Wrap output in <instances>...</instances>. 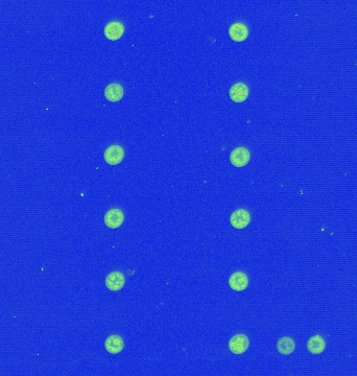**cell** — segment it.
<instances>
[{"mask_svg":"<svg viewBox=\"0 0 357 376\" xmlns=\"http://www.w3.org/2000/svg\"><path fill=\"white\" fill-rule=\"evenodd\" d=\"M229 35L233 41L235 42H242L248 38L249 30L248 27L243 23L237 22L234 23L229 29Z\"/></svg>","mask_w":357,"mask_h":376,"instance_id":"obj_9","label":"cell"},{"mask_svg":"<svg viewBox=\"0 0 357 376\" xmlns=\"http://www.w3.org/2000/svg\"><path fill=\"white\" fill-rule=\"evenodd\" d=\"M250 346V341L245 334H236L229 341V349L234 354H242L248 350Z\"/></svg>","mask_w":357,"mask_h":376,"instance_id":"obj_1","label":"cell"},{"mask_svg":"<svg viewBox=\"0 0 357 376\" xmlns=\"http://www.w3.org/2000/svg\"><path fill=\"white\" fill-rule=\"evenodd\" d=\"M106 162L110 165H117L125 158V151L119 145H111L104 154Z\"/></svg>","mask_w":357,"mask_h":376,"instance_id":"obj_2","label":"cell"},{"mask_svg":"<svg viewBox=\"0 0 357 376\" xmlns=\"http://www.w3.org/2000/svg\"><path fill=\"white\" fill-rule=\"evenodd\" d=\"M250 158H251V154H250L249 150L245 149V148H242V147L233 150L231 155H230L231 163L236 167L245 166L249 163Z\"/></svg>","mask_w":357,"mask_h":376,"instance_id":"obj_3","label":"cell"},{"mask_svg":"<svg viewBox=\"0 0 357 376\" xmlns=\"http://www.w3.org/2000/svg\"><path fill=\"white\" fill-rule=\"evenodd\" d=\"M229 95L233 102L242 103L248 99L249 88L244 83H236L231 87Z\"/></svg>","mask_w":357,"mask_h":376,"instance_id":"obj_7","label":"cell"},{"mask_svg":"<svg viewBox=\"0 0 357 376\" xmlns=\"http://www.w3.org/2000/svg\"><path fill=\"white\" fill-rule=\"evenodd\" d=\"M125 221V214L120 209L113 208L110 209L105 214V224L110 229L119 228Z\"/></svg>","mask_w":357,"mask_h":376,"instance_id":"obj_5","label":"cell"},{"mask_svg":"<svg viewBox=\"0 0 357 376\" xmlns=\"http://www.w3.org/2000/svg\"><path fill=\"white\" fill-rule=\"evenodd\" d=\"M251 222V215L248 210L238 209L234 211L230 217V223L235 229H243Z\"/></svg>","mask_w":357,"mask_h":376,"instance_id":"obj_4","label":"cell"},{"mask_svg":"<svg viewBox=\"0 0 357 376\" xmlns=\"http://www.w3.org/2000/svg\"><path fill=\"white\" fill-rule=\"evenodd\" d=\"M105 36L112 41H116L122 37V35L125 33V27L124 24L119 21H112L109 22L105 27Z\"/></svg>","mask_w":357,"mask_h":376,"instance_id":"obj_8","label":"cell"},{"mask_svg":"<svg viewBox=\"0 0 357 376\" xmlns=\"http://www.w3.org/2000/svg\"><path fill=\"white\" fill-rule=\"evenodd\" d=\"M125 347V342L119 335H110L105 342V348L111 354L120 353Z\"/></svg>","mask_w":357,"mask_h":376,"instance_id":"obj_11","label":"cell"},{"mask_svg":"<svg viewBox=\"0 0 357 376\" xmlns=\"http://www.w3.org/2000/svg\"><path fill=\"white\" fill-rule=\"evenodd\" d=\"M105 96L109 102H119L124 96V88L120 84H109L105 89Z\"/></svg>","mask_w":357,"mask_h":376,"instance_id":"obj_12","label":"cell"},{"mask_svg":"<svg viewBox=\"0 0 357 376\" xmlns=\"http://www.w3.org/2000/svg\"><path fill=\"white\" fill-rule=\"evenodd\" d=\"M277 349L279 353H281L282 355H289L295 349V343L291 337L283 336L277 343Z\"/></svg>","mask_w":357,"mask_h":376,"instance_id":"obj_14","label":"cell"},{"mask_svg":"<svg viewBox=\"0 0 357 376\" xmlns=\"http://www.w3.org/2000/svg\"><path fill=\"white\" fill-rule=\"evenodd\" d=\"M126 282L125 276L120 272H112L110 273L106 278V285L107 287L112 290V292H117L124 287Z\"/></svg>","mask_w":357,"mask_h":376,"instance_id":"obj_10","label":"cell"},{"mask_svg":"<svg viewBox=\"0 0 357 376\" xmlns=\"http://www.w3.org/2000/svg\"><path fill=\"white\" fill-rule=\"evenodd\" d=\"M229 285L235 292H242L249 286V277L242 272H235L229 278Z\"/></svg>","mask_w":357,"mask_h":376,"instance_id":"obj_6","label":"cell"},{"mask_svg":"<svg viewBox=\"0 0 357 376\" xmlns=\"http://www.w3.org/2000/svg\"><path fill=\"white\" fill-rule=\"evenodd\" d=\"M326 348L325 339L321 335L311 336L307 342V349L312 354H321Z\"/></svg>","mask_w":357,"mask_h":376,"instance_id":"obj_13","label":"cell"}]
</instances>
